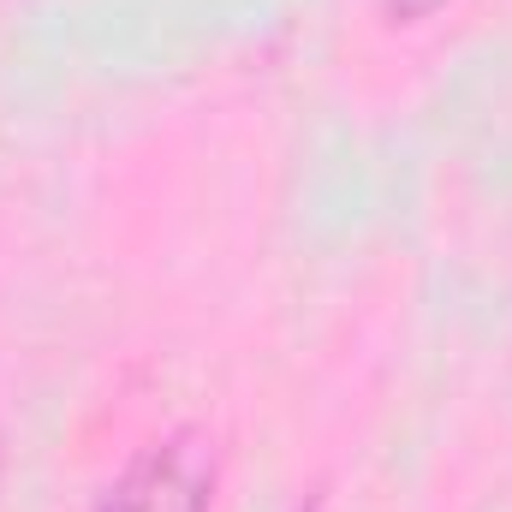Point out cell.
<instances>
[{
    "label": "cell",
    "instance_id": "obj_4",
    "mask_svg": "<svg viewBox=\"0 0 512 512\" xmlns=\"http://www.w3.org/2000/svg\"><path fill=\"white\" fill-rule=\"evenodd\" d=\"M310 512H322V507H310Z\"/></svg>",
    "mask_w": 512,
    "mask_h": 512
},
{
    "label": "cell",
    "instance_id": "obj_3",
    "mask_svg": "<svg viewBox=\"0 0 512 512\" xmlns=\"http://www.w3.org/2000/svg\"><path fill=\"white\" fill-rule=\"evenodd\" d=\"M0 477H6V435H0Z\"/></svg>",
    "mask_w": 512,
    "mask_h": 512
},
{
    "label": "cell",
    "instance_id": "obj_1",
    "mask_svg": "<svg viewBox=\"0 0 512 512\" xmlns=\"http://www.w3.org/2000/svg\"><path fill=\"white\" fill-rule=\"evenodd\" d=\"M221 495V441L197 423L143 441L102 483L90 512H215Z\"/></svg>",
    "mask_w": 512,
    "mask_h": 512
},
{
    "label": "cell",
    "instance_id": "obj_2",
    "mask_svg": "<svg viewBox=\"0 0 512 512\" xmlns=\"http://www.w3.org/2000/svg\"><path fill=\"white\" fill-rule=\"evenodd\" d=\"M441 6H453V0H382V12L393 24H423V18H435Z\"/></svg>",
    "mask_w": 512,
    "mask_h": 512
}]
</instances>
